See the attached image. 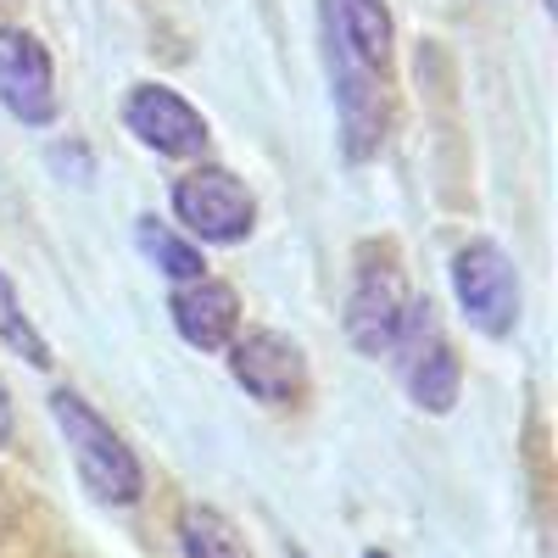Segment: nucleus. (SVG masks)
Here are the masks:
<instances>
[{"label":"nucleus","mask_w":558,"mask_h":558,"mask_svg":"<svg viewBox=\"0 0 558 558\" xmlns=\"http://www.w3.org/2000/svg\"><path fill=\"white\" fill-rule=\"evenodd\" d=\"M51 418H57V430L68 441V458H73V470H78V481H84L89 497L112 502V508L140 502L146 475H140L134 452L123 447V436L107 425L96 408H89L78 391H51Z\"/></svg>","instance_id":"obj_1"},{"label":"nucleus","mask_w":558,"mask_h":558,"mask_svg":"<svg viewBox=\"0 0 558 558\" xmlns=\"http://www.w3.org/2000/svg\"><path fill=\"white\" fill-rule=\"evenodd\" d=\"M173 213H179V223L191 229L196 241H213V246L246 241L252 223H257L252 191L229 168H191L173 184Z\"/></svg>","instance_id":"obj_2"},{"label":"nucleus","mask_w":558,"mask_h":558,"mask_svg":"<svg viewBox=\"0 0 558 558\" xmlns=\"http://www.w3.org/2000/svg\"><path fill=\"white\" fill-rule=\"evenodd\" d=\"M391 357H397L402 380H408V397H413L418 408H425V413H452L463 375H458V357H452V347H447V336H441L430 302H413V307H408Z\"/></svg>","instance_id":"obj_3"},{"label":"nucleus","mask_w":558,"mask_h":558,"mask_svg":"<svg viewBox=\"0 0 558 558\" xmlns=\"http://www.w3.org/2000/svg\"><path fill=\"white\" fill-rule=\"evenodd\" d=\"M413 296H408V279L391 257L380 263H363L357 279H352V291H347V341L363 352V357H391L397 336H402V318H408Z\"/></svg>","instance_id":"obj_4"},{"label":"nucleus","mask_w":558,"mask_h":558,"mask_svg":"<svg viewBox=\"0 0 558 558\" xmlns=\"http://www.w3.org/2000/svg\"><path fill=\"white\" fill-rule=\"evenodd\" d=\"M330 78H336V107H341V140H347V157L363 162L380 151L386 140V89H380V68H368L341 23L330 17Z\"/></svg>","instance_id":"obj_5"},{"label":"nucleus","mask_w":558,"mask_h":558,"mask_svg":"<svg viewBox=\"0 0 558 558\" xmlns=\"http://www.w3.org/2000/svg\"><path fill=\"white\" fill-rule=\"evenodd\" d=\"M452 291L463 318L486 336H508L520 324V274L492 241H470L452 257Z\"/></svg>","instance_id":"obj_6"},{"label":"nucleus","mask_w":558,"mask_h":558,"mask_svg":"<svg viewBox=\"0 0 558 558\" xmlns=\"http://www.w3.org/2000/svg\"><path fill=\"white\" fill-rule=\"evenodd\" d=\"M123 123L157 157H202L207 151V118L168 84H134L123 101Z\"/></svg>","instance_id":"obj_7"},{"label":"nucleus","mask_w":558,"mask_h":558,"mask_svg":"<svg viewBox=\"0 0 558 558\" xmlns=\"http://www.w3.org/2000/svg\"><path fill=\"white\" fill-rule=\"evenodd\" d=\"M0 107L17 123L45 129L57 118V73H51V51L28 34V28H0Z\"/></svg>","instance_id":"obj_8"},{"label":"nucleus","mask_w":558,"mask_h":558,"mask_svg":"<svg viewBox=\"0 0 558 558\" xmlns=\"http://www.w3.org/2000/svg\"><path fill=\"white\" fill-rule=\"evenodd\" d=\"M229 375L246 386V397H257L268 408H286L307 391V357L291 336L252 330L241 341H229Z\"/></svg>","instance_id":"obj_9"},{"label":"nucleus","mask_w":558,"mask_h":558,"mask_svg":"<svg viewBox=\"0 0 558 558\" xmlns=\"http://www.w3.org/2000/svg\"><path fill=\"white\" fill-rule=\"evenodd\" d=\"M173 330L191 341L196 352H223L241 330V296L223 286V279H179V291L168 296Z\"/></svg>","instance_id":"obj_10"},{"label":"nucleus","mask_w":558,"mask_h":558,"mask_svg":"<svg viewBox=\"0 0 558 558\" xmlns=\"http://www.w3.org/2000/svg\"><path fill=\"white\" fill-rule=\"evenodd\" d=\"M336 23H341L347 45L368 68H386V57H391V12H386V0H336Z\"/></svg>","instance_id":"obj_11"},{"label":"nucleus","mask_w":558,"mask_h":558,"mask_svg":"<svg viewBox=\"0 0 558 558\" xmlns=\"http://www.w3.org/2000/svg\"><path fill=\"white\" fill-rule=\"evenodd\" d=\"M179 547H184V558H252L241 531L207 502H191L179 514Z\"/></svg>","instance_id":"obj_12"},{"label":"nucleus","mask_w":558,"mask_h":558,"mask_svg":"<svg viewBox=\"0 0 558 558\" xmlns=\"http://www.w3.org/2000/svg\"><path fill=\"white\" fill-rule=\"evenodd\" d=\"M134 241H140V252H146V263H157L168 279H202V274H207L202 246H196V241H184V235H173V229L157 223V218H140Z\"/></svg>","instance_id":"obj_13"},{"label":"nucleus","mask_w":558,"mask_h":558,"mask_svg":"<svg viewBox=\"0 0 558 558\" xmlns=\"http://www.w3.org/2000/svg\"><path fill=\"white\" fill-rule=\"evenodd\" d=\"M0 341H7L12 352H23L34 368L51 363V347H45V336L34 330V318L23 313V302H17V291H12L7 274H0Z\"/></svg>","instance_id":"obj_14"},{"label":"nucleus","mask_w":558,"mask_h":558,"mask_svg":"<svg viewBox=\"0 0 558 558\" xmlns=\"http://www.w3.org/2000/svg\"><path fill=\"white\" fill-rule=\"evenodd\" d=\"M12 441V397H7V386H0V447Z\"/></svg>","instance_id":"obj_15"},{"label":"nucleus","mask_w":558,"mask_h":558,"mask_svg":"<svg viewBox=\"0 0 558 558\" xmlns=\"http://www.w3.org/2000/svg\"><path fill=\"white\" fill-rule=\"evenodd\" d=\"M363 558H391V553H363Z\"/></svg>","instance_id":"obj_16"},{"label":"nucleus","mask_w":558,"mask_h":558,"mask_svg":"<svg viewBox=\"0 0 558 558\" xmlns=\"http://www.w3.org/2000/svg\"><path fill=\"white\" fill-rule=\"evenodd\" d=\"M296 558H307V553H296Z\"/></svg>","instance_id":"obj_17"}]
</instances>
